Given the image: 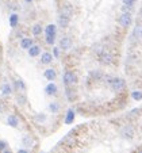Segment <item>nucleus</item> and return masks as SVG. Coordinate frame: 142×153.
<instances>
[{
    "instance_id": "nucleus-1",
    "label": "nucleus",
    "mask_w": 142,
    "mask_h": 153,
    "mask_svg": "<svg viewBox=\"0 0 142 153\" xmlns=\"http://www.w3.org/2000/svg\"><path fill=\"white\" fill-rule=\"evenodd\" d=\"M55 33H57L55 25H47L46 29H45V34H46V42L49 43V45H53V43H54Z\"/></svg>"
},
{
    "instance_id": "nucleus-2",
    "label": "nucleus",
    "mask_w": 142,
    "mask_h": 153,
    "mask_svg": "<svg viewBox=\"0 0 142 153\" xmlns=\"http://www.w3.org/2000/svg\"><path fill=\"white\" fill-rule=\"evenodd\" d=\"M110 87L114 91H122L126 87V83L121 77H114V79H110Z\"/></svg>"
},
{
    "instance_id": "nucleus-3",
    "label": "nucleus",
    "mask_w": 142,
    "mask_h": 153,
    "mask_svg": "<svg viewBox=\"0 0 142 153\" xmlns=\"http://www.w3.org/2000/svg\"><path fill=\"white\" fill-rule=\"evenodd\" d=\"M62 81H64V84L67 87L73 85V84H76V81H77V76L73 72H65L64 76H62Z\"/></svg>"
},
{
    "instance_id": "nucleus-4",
    "label": "nucleus",
    "mask_w": 142,
    "mask_h": 153,
    "mask_svg": "<svg viewBox=\"0 0 142 153\" xmlns=\"http://www.w3.org/2000/svg\"><path fill=\"white\" fill-rule=\"evenodd\" d=\"M118 22L122 27H129L131 25V14L130 12H123V14L119 16Z\"/></svg>"
},
{
    "instance_id": "nucleus-5",
    "label": "nucleus",
    "mask_w": 142,
    "mask_h": 153,
    "mask_svg": "<svg viewBox=\"0 0 142 153\" xmlns=\"http://www.w3.org/2000/svg\"><path fill=\"white\" fill-rule=\"evenodd\" d=\"M60 15H64V16H67V18H72V15H73L72 4L68 3V1H65V3L62 4V7H61V14Z\"/></svg>"
},
{
    "instance_id": "nucleus-6",
    "label": "nucleus",
    "mask_w": 142,
    "mask_h": 153,
    "mask_svg": "<svg viewBox=\"0 0 142 153\" xmlns=\"http://www.w3.org/2000/svg\"><path fill=\"white\" fill-rule=\"evenodd\" d=\"M99 61H100L101 64H104V65H110L111 62H112V54L108 52H103L99 54Z\"/></svg>"
},
{
    "instance_id": "nucleus-7",
    "label": "nucleus",
    "mask_w": 142,
    "mask_h": 153,
    "mask_svg": "<svg viewBox=\"0 0 142 153\" xmlns=\"http://www.w3.org/2000/svg\"><path fill=\"white\" fill-rule=\"evenodd\" d=\"M60 48L62 50H69L72 48V39L69 37H62L60 39Z\"/></svg>"
},
{
    "instance_id": "nucleus-8",
    "label": "nucleus",
    "mask_w": 142,
    "mask_h": 153,
    "mask_svg": "<svg viewBox=\"0 0 142 153\" xmlns=\"http://www.w3.org/2000/svg\"><path fill=\"white\" fill-rule=\"evenodd\" d=\"M45 92H46V95L54 96V95H57L58 88H57V85H55V84L53 83V81H50V83L47 84L46 87H45Z\"/></svg>"
},
{
    "instance_id": "nucleus-9",
    "label": "nucleus",
    "mask_w": 142,
    "mask_h": 153,
    "mask_svg": "<svg viewBox=\"0 0 142 153\" xmlns=\"http://www.w3.org/2000/svg\"><path fill=\"white\" fill-rule=\"evenodd\" d=\"M75 117H76V113H75V110H68L67 111V115H65V119H64V122L67 125H70V123H73V121H75Z\"/></svg>"
},
{
    "instance_id": "nucleus-10",
    "label": "nucleus",
    "mask_w": 142,
    "mask_h": 153,
    "mask_svg": "<svg viewBox=\"0 0 142 153\" xmlns=\"http://www.w3.org/2000/svg\"><path fill=\"white\" fill-rule=\"evenodd\" d=\"M133 38L137 41H142V25L135 26V29L133 30Z\"/></svg>"
},
{
    "instance_id": "nucleus-11",
    "label": "nucleus",
    "mask_w": 142,
    "mask_h": 153,
    "mask_svg": "<svg viewBox=\"0 0 142 153\" xmlns=\"http://www.w3.org/2000/svg\"><path fill=\"white\" fill-rule=\"evenodd\" d=\"M44 76L46 77V80L53 81V80H55V76H57V73H55V71H54V69L49 68V69H46V71L44 72Z\"/></svg>"
},
{
    "instance_id": "nucleus-12",
    "label": "nucleus",
    "mask_w": 142,
    "mask_h": 153,
    "mask_svg": "<svg viewBox=\"0 0 142 153\" xmlns=\"http://www.w3.org/2000/svg\"><path fill=\"white\" fill-rule=\"evenodd\" d=\"M121 134H122V137H125V138H133L134 131L130 126H126V127H123V130L121 131Z\"/></svg>"
},
{
    "instance_id": "nucleus-13",
    "label": "nucleus",
    "mask_w": 142,
    "mask_h": 153,
    "mask_svg": "<svg viewBox=\"0 0 142 153\" xmlns=\"http://www.w3.org/2000/svg\"><path fill=\"white\" fill-rule=\"evenodd\" d=\"M53 61V54L49 52L46 53H42V56H41V62L42 64H50Z\"/></svg>"
},
{
    "instance_id": "nucleus-14",
    "label": "nucleus",
    "mask_w": 142,
    "mask_h": 153,
    "mask_svg": "<svg viewBox=\"0 0 142 153\" xmlns=\"http://www.w3.org/2000/svg\"><path fill=\"white\" fill-rule=\"evenodd\" d=\"M31 46H33V39L31 38H23V39L20 41V48H22V49L29 50Z\"/></svg>"
},
{
    "instance_id": "nucleus-15",
    "label": "nucleus",
    "mask_w": 142,
    "mask_h": 153,
    "mask_svg": "<svg viewBox=\"0 0 142 153\" xmlns=\"http://www.w3.org/2000/svg\"><path fill=\"white\" fill-rule=\"evenodd\" d=\"M7 123H8L11 127H18L19 126V119H18V117H15V115H8Z\"/></svg>"
},
{
    "instance_id": "nucleus-16",
    "label": "nucleus",
    "mask_w": 142,
    "mask_h": 153,
    "mask_svg": "<svg viewBox=\"0 0 142 153\" xmlns=\"http://www.w3.org/2000/svg\"><path fill=\"white\" fill-rule=\"evenodd\" d=\"M22 142H23L24 146L31 148L33 144H34V140H33V137L30 136V134H26V136H23V138H22Z\"/></svg>"
},
{
    "instance_id": "nucleus-17",
    "label": "nucleus",
    "mask_w": 142,
    "mask_h": 153,
    "mask_svg": "<svg viewBox=\"0 0 142 153\" xmlns=\"http://www.w3.org/2000/svg\"><path fill=\"white\" fill-rule=\"evenodd\" d=\"M39 53H41V48L37 46V45H33V46L29 49L30 57H37V56H39Z\"/></svg>"
},
{
    "instance_id": "nucleus-18",
    "label": "nucleus",
    "mask_w": 142,
    "mask_h": 153,
    "mask_svg": "<svg viewBox=\"0 0 142 153\" xmlns=\"http://www.w3.org/2000/svg\"><path fill=\"white\" fill-rule=\"evenodd\" d=\"M69 22H70V18H67V16H64V15H60V16H58V25H60L61 27H67L68 25H69Z\"/></svg>"
},
{
    "instance_id": "nucleus-19",
    "label": "nucleus",
    "mask_w": 142,
    "mask_h": 153,
    "mask_svg": "<svg viewBox=\"0 0 142 153\" xmlns=\"http://www.w3.org/2000/svg\"><path fill=\"white\" fill-rule=\"evenodd\" d=\"M15 88L16 91H20V92H24L26 91V84L23 83V80H15Z\"/></svg>"
},
{
    "instance_id": "nucleus-20",
    "label": "nucleus",
    "mask_w": 142,
    "mask_h": 153,
    "mask_svg": "<svg viewBox=\"0 0 142 153\" xmlns=\"http://www.w3.org/2000/svg\"><path fill=\"white\" fill-rule=\"evenodd\" d=\"M18 22H19V16L16 14H11L10 15V26L11 27H16Z\"/></svg>"
},
{
    "instance_id": "nucleus-21",
    "label": "nucleus",
    "mask_w": 142,
    "mask_h": 153,
    "mask_svg": "<svg viewBox=\"0 0 142 153\" xmlns=\"http://www.w3.org/2000/svg\"><path fill=\"white\" fill-rule=\"evenodd\" d=\"M12 90H14V88H12L11 84L6 83V84L3 85V88H1V94H3V95H10V94L12 92Z\"/></svg>"
},
{
    "instance_id": "nucleus-22",
    "label": "nucleus",
    "mask_w": 142,
    "mask_h": 153,
    "mask_svg": "<svg viewBox=\"0 0 142 153\" xmlns=\"http://www.w3.org/2000/svg\"><path fill=\"white\" fill-rule=\"evenodd\" d=\"M31 31H33V34H34V35L42 34V26H41V25H34V26H33V29H31Z\"/></svg>"
},
{
    "instance_id": "nucleus-23",
    "label": "nucleus",
    "mask_w": 142,
    "mask_h": 153,
    "mask_svg": "<svg viewBox=\"0 0 142 153\" xmlns=\"http://www.w3.org/2000/svg\"><path fill=\"white\" fill-rule=\"evenodd\" d=\"M49 108H50L52 113H58V110H60V104H58L57 102H53V103H50Z\"/></svg>"
},
{
    "instance_id": "nucleus-24",
    "label": "nucleus",
    "mask_w": 142,
    "mask_h": 153,
    "mask_svg": "<svg viewBox=\"0 0 142 153\" xmlns=\"http://www.w3.org/2000/svg\"><path fill=\"white\" fill-rule=\"evenodd\" d=\"M131 96H133L134 100H141L142 99V92H139V91H133Z\"/></svg>"
},
{
    "instance_id": "nucleus-25",
    "label": "nucleus",
    "mask_w": 142,
    "mask_h": 153,
    "mask_svg": "<svg viewBox=\"0 0 142 153\" xmlns=\"http://www.w3.org/2000/svg\"><path fill=\"white\" fill-rule=\"evenodd\" d=\"M122 1H123V6L127 7V8H131L135 4V0H122Z\"/></svg>"
},
{
    "instance_id": "nucleus-26",
    "label": "nucleus",
    "mask_w": 142,
    "mask_h": 153,
    "mask_svg": "<svg viewBox=\"0 0 142 153\" xmlns=\"http://www.w3.org/2000/svg\"><path fill=\"white\" fill-rule=\"evenodd\" d=\"M73 92H75V91L70 90V88H68V90H67V98L69 99V100H73V99H75V96H73Z\"/></svg>"
},
{
    "instance_id": "nucleus-27",
    "label": "nucleus",
    "mask_w": 142,
    "mask_h": 153,
    "mask_svg": "<svg viewBox=\"0 0 142 153\" xmlns=\"http://www.w3.org/2000/svg\"><path fill=\"white\" fill-rule=\"evenodd\" d=\"M18 102H19V104H24V103H26V98L19 95V98H18Z\"/></svg>"
},
{
    "instance_id": "nucleus-28",
    "label": "nucleus",
    "mask_w": 142,
    "mask_h": 153,
    "mask_svg": "<svg viewBox=\"0 0 142 153\" xmlns=\"http://www.w3.org/2000/svg\"><path fill=\"white\" fill-rule=\"evenodd\" d=\"M37 119H38V121H45V119H46V117H45V115H37Z\"/></svg>"
},
{
    "instance_id": "nucleus-29",
    "label": "nucleus",
    "mask_w": 142,
    "mask_h": 153,
    "mask_svg": "<svg viewBox=\"0 0 142 153\" xmlns=\"http://www.w3.org/2000/svg\"><path fill=\"white\" fill-rule=\"evenodd\" d=\"M6 148V142L4 141H0V149H4Z\"/></svg>"
},
{
    "instance_id": "nucleus-30",
    "label": "nucleus",
    "mask_w": 142,
    "mask_h": 153,
    "mask_svg": "<svg viewBox=\"0 0 142 153\" xmlns=\"http://www.w3.org/2000/svg\"><path fill=\"white\" fill-rule=\"evenodd\" d=\"M18 153H29V150H26V149H19V152Z\"/></svg>"
},
{
    "instance_id": "nucleus-31",
    "label": "nucleus",
    "mask_w": 142,
    "mask_h": 153,
    "mask_svg": "<svg viewBox=\"0 0 142 153\" xmlns=\"http://www.w3.org/2000/svg\"><path fill=\"white\" fill-rule=\"evenodd\" d=\"M54 57H58V49H57V48L54 49Z\"/></svg>"
},
{
    "instance_id": "nucleus-32",
    "label": "nucleus",
    "mask_w": 142,
    "mask_h": 153,
    "mask_svg": "<svg viewBox=\"0 0 142 153\" xmlns=\"http://www.w3.org/2000/svg\"><path fill=\"white\" fill-rule=\"evenodd\" d=\"M139 16H141V19H142V8H141V11H139Z\"/></svg>"
},
{
    "instance_id": "nucleus-33",
    "label": "nucleus",
    "mask_w": 142,
    "mask_h": 153,
    "mask_svg": "<svg viewBox=\"0 0 142 153\" xmlns=\"http://www.w3.org/2000/svg\"><path fill=\"white\" fill-rule=\"evenodd\" d=\"M3 153H11V152H10V150H4Z\"/></svg>"
},
{
    "instance_id": "nucleus-34",
    "label": "nucleus",
    "mask_w": 142,
    "mask_h": 153,
    "mask_svg": "<svg viewBox=\"0 0 142 153\" xmlns=\"http://www.w3.org/2000/svg\"><path fill=\"white\" fill-rule=\"evenodd\" d=\"M26 1H27V3H31V1H33V0H26Z\"/></svg>"
},
{
    "instance_id": "nucleus-35",
    "label": "nucleus",
    "mask_w": 142,
    "mask_h": 153,
    "mask_svg": "<svg viewBox=\"0 0 142 153\" xmlns=\"http://www.w3.org/2000/svg\"><path fill=\"white\" fill-rule=\"evenodd\" d=\"M1 108H3V106H1V103H0V110H1Z\"/></svg>"
},
{
    "instance_id": "nucleus-36",
    "label": "nucleus",
    "mask_w": 142,
    "mask_h": 153,
    "mask_svg": "<svg viewBox=\"0 0 142 153\" xmlns=\"http://www.w3.org/2000/svg\"><path fill=\"white\" fill-rule=\"evenodd\" d=\"M139 153H142V152H139Z\"/></svg>"
}]
</instances>
